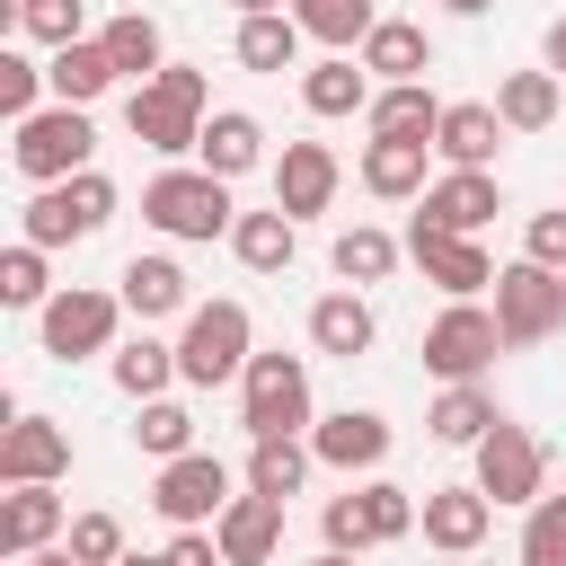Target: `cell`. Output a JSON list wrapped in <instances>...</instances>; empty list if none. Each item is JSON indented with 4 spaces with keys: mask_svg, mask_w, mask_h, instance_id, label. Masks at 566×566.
I'll return each instance as SVG.
<instances>
[{
    "mask_svg": "<svg viewBox=\"0 0 566 566\" xmlns=\"http://www.w3.org/2000/svg\"><path fill=\"white\" fill-rule=\"evenodd\" d=\"M495 327H504V354L548 345V336L566 327V283H557L548 265H531V256L495 265Z\"/></svg>",
    "mask_w": 566,
    "mask_h": 566,
    "instance_id": "obj_8",
    "label": "cell"
},
{
    "mask_svg": "<svg viewBox=\"0 0 566 566\" xmlns=\"http://www.w3.org/2000/svg\"><path fill=\"white\" fill-rule=\"evenodd\" d=\"M310 469H318V451H310V433H265V442H248V469H239V486H256V495H301L310 486Z\"/></svg>",
    "mask_w": 566,
    "mask_h": 566,
    "instance_id": "obj_28",
    "label": "cell"
},
{
    "mask_svg": "<svg viewBox=\"0 0 566 566\" xmlns=\"http://www.w3.org/2000/svg\"><path fill=\"white\" fill-rule=\"evenodd\" d=\"M283 495H256V486H239L230 504H221V522H212V539H221V557L230 566H274V548H283Z\"/></svg>",
    "mask_w": 566,
    "mask_h": 566,
    "instance_id": "obj_18",
    "label": "cell"
},
{
    "mask_svg": "<svg viewBox=\"0 0 566 566\" xmlns=\"http://www.w3.org/2000/svg\"><path fill=\"white\" fill-rule=\"evenodd\" d=\"M115 292H124V310L142 318V327H159V318H186L195 310V283H186V265L177 256H124V274H115Z\"/></svg>",
    "mask_w": 566,
    "mask_h": 566,
    "instance_id": "obj_21",
    "label": "cell"
},
{
    "mask_svg": "<svg viewBox=\"0 0 566 566\" xmlns=\"http://www.w3.org/2000/svg\"><path fill=\"white\" fill-rule=\"evenodd\" d=\"M115 177L106 168H80V177H62V186H35L27 195V212H18V239H35V248H80V239H97L106 221H115Z\"/></svg>",
    "mask_w": 566,
    "mask_h": 566,
    "instance_id": "obj_4",
    "label": "cell"
},
{
    "mask_svg": "<svg viewBox=\"0 0 566 566\" xmlns=\"http://www.w3.org/2000/svg\"><path fill=\"white\" fill-rule=\"evenodd\" d=\"M557 106H566V80H557V71H504V80H495V115H504V133H548Z\"/></svg>",
    "mask_w": 566,
    "mask_h": 566,
    "instance_id": "obj_33",
    "label": "cell"
},
{
    "mask_svg": "<svg viewBox=\"0 0 566 566\" xmlns=\"http://www.w3.org/2000/svg\"><path fill=\"white\" fill-rule=\"evenodd\" d=\"M133 451H142V460L195 451V407H186V398H142V407H133Z\"/></svg>",
    "mask_w": 566,
    "mask_h": 566,
    "instance_id": "obj_40",
    "label": "cell"
},
{
    "mask_svg": "<svg viewBox=\"0 0 566 566\" xmlns=\"http://www.w3.org/2000/svg\"><path fill=\"white\" fill-rule=\"evenodd\" d=\"M97 44H106V62H115L124 80H150V71H168V44H159V18H142V9H124V18H106V27H97Z\"/></svg>",
    "mask_w": 566,
    "mask_h": 566,
    "instance_id": "obj_37",
    "label": "cell"
},
{
    "mask_svg": "<svg viewBox=\"0 0 566 566\" xmlns=\"http://www.w3.org/2000/svg\"><path fill=\"white\" fill-rule=\"evenodd\" d=\"M424 548L433 557H478L486 548V531H495V495L469 478V486H424Z\"/></svg>",
    "mask_w": 566,
    "mask_h": 566,
    "instance_id": "obj_13",
    "label": "cell"
},
{
    "mask_svg": "<svg viewBox=\"0 0 566 566\" xmlns=\"http://www.w3.org/2000/svg\"><path fill=\"white\" fill-rule=\"evenodd\" d=\"M495 150H504L495 97H451L442 124H433V159H442V168H495Z\"/></svg>",
    "mask_w": 566,
    "mask_h": 566,
    "instance_id": "obj_20",
    "label": "cell"
},
{
    "mask_svg": "<svg viewBox=\"0 0 566 566\" xmlns=\"http://www.w3.org/2000/svg\"><path fill=\"white\" fill-rule=\"evenodd\" d=\"M168 557H177V566H230L212 531H168Z\"/></svg>",
    "mask_w": 566,
    "mask_h": 566,
    "instance_id": "obj_46",
    "label": "cell"
},
{
    "mask_svg": "<svg viewBox=\"0 0 566 566\" xmlns=\"http://www.w3.org/2000/svg\"><path fill=\"white\" fill-rule=\"evenodd\" d=\"M354 177H363V195H380V203H416V195L433 186V142L371 133V142H363V159H354Z\"/></svg>",
    "mask_w": 566,
    "mask_h": 566,
    "instance_id": "obj_19",
    "label": "cell"
},
{
    "mask_svg": "<svg viewBox=\"0 0 566 566\" xmlns=\"http://www.w3.org/2000/svg\"><path fill=\"white\" fill-rule=\"evenodd\" d=\"M106 380H115L133 407H142V398H168V389H177V345H159V336L142 327V336H124V345L106 354Z\"/></svg>",
    "mask_w": 566,
    "mask_h": 566,
    "instance_id": "obj_32",
    "label": "cell"
},
{
    "mask_svg": "<svg viewBox=\"0 0 566 566\" xmlns=\"http://www.w3.org/2000/svg\"><path fill=\"white\" fill-rule=\"evenodd\" d=\"M301 18L292 9H256V18H239V71H265V80H283V71H301Z\"/></svg>",
    "mask_w": 566,
    "mask_h": 566,
    "instance_id": "obj_29",
    "label": "cell"
},
{
    "mask_svg": "<svg viewBox=\"0 0 566 566\" xmlns=\"http://www.w3.org/2000/svg\"><path fill=\"white\" fill-rule=\"evenodd\" d=\"M336 186H345V159H336L327 142H283V159H274V203H283L292 221H318V212L336 203Z\"/></svg>",
    "mask_w": 566,
    "mask_h": 566,
    "instance_id": "obj_16",
    "label": "cell"
},
{
    "mask_svg": "<svg viewBox=\"0 0 566 566\" xmlns=\"http://www.w3.org/2000/svg\"><path fill=\"white\" fill-rule=\"evenodd\" d=\"M416 203H424L416 221H433V230H469V239H478V230L504 212V186H495V168H442Z\"/></svg>",
    "mask_w": 566,
    "mask_h": 566,
    "instance_id": "obj_17",
    "label": "cell"
},
{
    "mask_svg": "<svg viewBox=\"0 0 566 566\" xmlns=\"http://www.w3.org/2000/svg\"><path fill=\"white\" fill-rule=\"evenodd\" d=\"M407 256H416V274H424L442 301H478V292H495V256H486L469 230H433V221H416V230H407Z\"/></svg>",
    "mask_w": 566,
    "mask_h": 566,
    "instance_id": "obj_12",
    "label": "cell"
},
{
    "mask_svg": "<svg viewBox=\"0 0 566 566\" xmlns=\"http://www.w3.org/2000/svg\"><path fill=\"white\" fill-rule=\"evenodd\" d=\"M71 531V504L53 495V486H9L0 495V557H35V548H53Z\"/></svg>",
    "mask_w": 566,
    "mask_h": 566,
    "instance_id": "obj_25",
    "label": "cell"
},
{
    "mask_svg": "<svg viewBox=\"0 0 566 566\" xmlns=\"http://www.w3.org/2000/svg\"><path fill=\"white\" fill-rule=\"evenodd\" d=\"M495 398H486V380H442V398H433V416H424V433L442 442V451H478L486 433H495Z\"/></svg>",
    "mask_w": 566,
    "mask_h": 566,
    "instance_id": "obj_26",
    "label": "cell"
},
{
    "mask_svg": "<svg viewBox=\"0 0 566 566\" xmlns=\"http://www.w3.org/2000/svg\"><path fill=\"white\" fill-rule=\"evenodd\" d=\"M230 9H239V18H256V9H292V0H230Z\"/></svg>",
    "mask_w": 566,
    "mask_h": 566,
    "instance_id": "obj_51",
    "label": "cell"
},
{
    "mask_svg": "<svg viewBox=\"0 0 566 566\" xmlns=\"http://www.w3.org/2000/svg\"><path fill=\"white\" fill-rule=\"evenodd\" d=\"M0 27L53 53V44H80V35H88V0H9V9H0Z\"/></svg>",
    "mask_w": 566,
    "mask_h": 566,
    "instance_id": "obj_38",
    "label": "cell"
},
{
    "mask_svg": "<svg viewBox=\"0 0 566 566\" xmlns=\"http://www.w3.org/2000/svg\"><path fill=\"white\" fill-rule=\"evenodd\" d=\"M318 539H327V548H354V557H363V548H380V539H371V504H363V486L327 495V513H318Z\"/></svg>",
    "mask_w": 566,
    "mask_h": 566,
    "instance_id": "obj_43",
    "label": "cell"
},
{
    "mask_svg": "<svg viewBox=\"0 0 566 566\" xmlns=\"http://www.w3.org/2000/svg\"><path fill=\"white\" fill-rule=\"evenodd\" d=\"M522 256H531V265H548V274H566V203L522 221Z\"/></svg>",
    "mask_w": 566,
    "mask_h": 566,
    "instance_id": "obj_45",
    "label": "cell"
},
{
    "mask_svg": "<svg viewBox=\"0 0 566 566\" xmlns=\"http://www.w3.org/2000/svg\"><path fill=\"white\" fill-rule=\"evenodd\" d=\"M310 566H354V548H318V557H310Z\"/></svg>",
    "mask_w": 566,
    "mask_h": 566,
    "instance_id": "obj_52",
    "label": "cell"
},
{
    "mask_svg": "<svg viewBox=\"0 0 566 566\" xmlns=\"http://www.w3.org/2000/svg\"><path fill=\"white\" fill-rule=\"evenodd\" d=\"M363 124H371V133H398V142H433V124H442V97H433L424 80H389V88L363 106Z\"/></svg>",
    "mask_w": 566,
    "mask_h": 566,
    "instance_id": "obj_34",
    "label": "cell"
},
{
    "mask_svg": "<svg viewBox=\"0 0 566 566\" xmlns=\"http://www.w3.org/2000/svg\"><path fill=\"white\" fill-rule=\"evenodd\" d=\"M522 566H566V495H539L522 504Z\"/></svg>",
    "mask_w": 566,
    "mask_h": 566,
    "instance_id": "obj_41",
    "label": "cell"
},
{
    "mask_svg": "<svg viewBox=\"0 0 566 566\" xmlns=\"http://www.w3.org/2000/svg\"><path fill=\"white\" fill-rule=\"evenodd\" d=\"M44 88H53V80H44V62H27L18 44H0V115H9V124H18V115H35V106H44Z\"/></svg>",
    "mask_w": 566,
    "mask_h": 566,
    "instance_id": "obj_42",
    "label": "cell"
},
{
    "mask_svg": "<svg viewBox=\"0 0 566 566\" xmlns=\"http://www.w3.org/2000/svg\"><path fill=\"white\" fill-rule=\"evenodd\" d=\"M9 566H80V557H71V539H53V548H35V557H9Z\"/></svg>",
    "mask_w": 566,
    "mask_h": 566,
    "instance_id": "obj_48",
    "label": "cell"
},
{
    "mask_svg": "<svg viewBox=\"0 0 566 566\" xmlns=\"http://www.w3.org/2000/svg\"><path fill=\"white\" fill-rule=\"evenodd\" d=\"M363 71L389 88V80H424L433 71V35L416 27V18H380L371 35H363Z\"/></svg>",
    "mask_w": 566,
    "mask_h": 566,
    "instance_id": "obj_30",
    "label": "cell"
},
{
    "mask_svg": "<svg viewBox=\"0 0 566 566\" xmlns=\"http://www.w3.org/2000/svg\"><path fill=\"white\" fill-rule=\"evenodd\" d=\"M0 478L9 486H62L71 478V424H53V416L0 424Z\"/></svg>",
    "mask_w": 566,
    "mask_h": 566,
    "instance_id": "obj_15",
    "label": "cell"
},
{
    "mask_svg": "<svg viewBox=\"0 0 566 566\" xmlns=\"http://www.w3.org/2000/svg\"><path fill=\"white\" fill-rule=\"evenodd\" d=\"M44 80H53V97H62V106H97L124 71L106 62V44H97V35H80V44H53V53H44Z\"/></svg>",
    "mask_w": 566,
    "mask_h": 566,
    "instance_id": "obj_31",
    "label": "cell"
},
{
    "mask_svg": "<svg viewBox=\"0 0 566 566\" xmlns=\"http://www.w3.org/2000/svg\"><path fill=\"white\" fill-rule=\"evenodd\" d=\"M239 424H248V442H265V433H310L318 424V407H310V354H248V371H239Z\"/></svg>",
    "mask_w": 566,
    "mask_h": 566,
    "instance_id": "obj_7",
    "label": "cell"
},
{
    "mask_svg": "<svg viewBox=\"0 0 566 566\" xmlns=\"http://www.w3.org/2000/svg\"><path fill=\"white\" fill-rule=\"evenodd\" d=\"M142 221L159 230V239H186V248H203V239H230V221H239V203H230V177H212V168H186V159H168L150 186H142Z\"/></svg>",
    "mask_w": 566,
    "mask_h": 566,
    "instance_id": "obj_2",
    "label": "cell"
},
{
    "mask_svg": "<svg viewBox=\"0 0 566 566\" xmlns=\"http://www.w3.org/2000/svg\"><path fill=\"white\" fill-rule=\"evenodd\" d=\"M557 283H566V274H557Z\"/></svg>",
    "mask_w": 566,
    "mask_h": 566,
    "instance_id": "obj_54",
    "label": "cell"
},
{
    "mask_svg": "<svg viewBox=\"0 0 566 566\" xmlns=\"http://www.w3.org/2000/svg\"><path fill=\"white\" fill-rule=\"evenodd\" d=\"M371 97H380V80L363 71V53H327V62L301 71V106H310L318 124H345V115H363Z\"/></svg>",
    "mask_w": 566,
    "mask_h": 566,
    "instance_id": "obj_23",
    "label": "cell"
},
{
    "mask_svg": "<svg viewBox=\"0 0 566 566\" xmlns=\"http://www.w3.org/2000/svg\"><path fill=\"white\" fill-rule=\"evenodd\" d=\"M230 256H239L248 274H283V265L301 256V221H292L283 203H265V212H239V221H230Z\"/></svg>",
    "mask_w": 566,
    "mask_h": 566,
    "instance_id": "obj_27",
    "label": "cell"
},
{
    "mask_svg": "<svg viewBox=\"0 0 566 566\" xmlns=\"http://www.w3.org/2000/svg\"><path fill=\"white\" fill-rule=\"evenodd\" d=\"M292 18H301V35L327 44V53H363V35L380 27L371 0H292Z\"/></svg>",
    "mask_w": 566,
    "mask_h": 566,
    "instance_id": "obj_36",
    "label": "cell"
},
{
    "mask_svg": "<svg viewBox=\"0 0 566 566\" xmlns=\"http://www.w3.org/2000/svg\"><path fill=\"white\" fill-rule=\"evenodd\" d=\"M310 345H318V354H336V363H363V354L380 345V318H371V301H363L354 283L318 292V301H310Z\"/></svg>",
    "mask_w": 566,
    "mask_h": 566,
    "instance_id": "obj_22",
    "label": "cell"
},
{
    "mask_svg": "<svg viewBox=\"0 0 566 566\" xmlns=\"http://www.w3.org/2000/svg\"><path fill=\"white\" fill-rule=\"evenodd\" d=\"M539 71H557V80H566V18H548V27H539Z\"/></svg>",
    "mask_w": 566,
    "mask_h": 566,
    "instance_id": "obj_47",
    "label": "cell"
},
{
    "mask_svg": "<svg viewBox=\"0 0 566 566\" xmlns=\"http://www.w3.org/2000/svg\"><path fill=\"white\" fill-rule=\"evenodd\" d=\"M256 354V327H248V301H195L186 327H177V380L186 389H221L239 380Z\"/></svg>",
    "mask_w": 566,
    "mask_h": 566,
    "instance_id": "obj_6",
    "label": "cell"
},
{
    "mask_svg": "<svg viewBox=\"0 0 566 566\" xmlns=\"http://www.w3.org/2000/svg\"><path fill=\"white\" fill-rule=\"evenodd\" d=\"M195 168H212V177H248V168H265V124L248 115V106H212L203 115V142H195Z\"/></svg>",
    "mask_w": 566,
    "mask_h": 566,
    "instance_id": "obj_24",
    "label": "cell"
},
{
    "mask_svg": "<svg viewBox=\"0 0 566 566\" xmlns=\"http://www.w3.org/2000/svg\"><path fill=\"white\" fill-rule=\"evenodd\" d=\"M203 115H212V80H203L195 62H168V71H150V80H133V97H124V133H133L142 150H159V159H195Z\"/></svg>",
    "mask_w": 566,
    "mask_h": 566,
    "instance_id": "obj_1",
    "label": "cell"
},
{
    "mask_svg": "<svg viewBox=\"0 0 566 566\" xmlns=\"http://www.w3.org/2000/svg\"><path fill=\"white\" fill-rule=\"evenodd\" d=\"M230 495H239V486H230V469H221L212 451H177V460H159V478H150V513H159L168 531H212Z\"/></svg>",
    "mask_w": 566,
    "mask_h": 566,
    "instance_id": "obj_10",
    "label": "cell"
},
{
    "mask_svg": "<svg viewBox=\"0 0 566 566\" xmlns=\"http://www.w3.org/2000/svg\"><path fill=\"white\" fill-rule=\"evenodd\" d=\"M433 566H469V557H433Z\"/></svg>",
    "mask_w": 566,
    "mask_h": 566,
    "instance_id": "obj_53",
    "label": "cell"
},
{
    "mask_svg": "<svg viewBox=\"0 0 566 566\" xmlns=\"http://www.w3.org/2000/svg\"><path fill=\"white\" fill-rule=\"evenodd\" d=\"M133 310H124V292H106V283H62L44 310H35V345L53 354V363H88V354H115Z\"/></svg>",
    "mask_w": 566,
    "mask_h": 566,
    "instance_id": "obj_5",
    "label": "cell"
},
{
    "mask_svg": "<svg viewBox=\"0 0 566 566\" xmlns=\"http://www.w3.org/2000/svg\"><path fill=\"white\" fill-rule=\"evenodd\" d=\"M469 460H478V486H486L495 504H539V495H548V442H539L531 424H513V416H495V433H486Z\"/></svg>",
    "mask_w": 566,
    "mask_h": 566,
    "instance_id": "obj_11",
    "label": "cell"
},
{
    "mask_svg": "<svg viewBox=\"0 0 566 566\" xmlns=\"http://www.w3.org/2000/svg\"><path fill=\"white\" fill-rule=\"evenodd\" d=\"M62 283H53V248H35V239H9L0 248V301L9 310H44Z\"/></svg>",
    "mask_w": 566,
    "mask_h": 566,
    "instance_id": "obj_39",
    "label": "cell"
},
{
    "mask_svg": "<svg viewBox=\"0 0 566 566\" xmlns=\"http://www.w3.org/2000/svg\"><path fill=\"white\" fill-rule=\"evenodd\" d=\"M495 0H442V18H486Z\"/></svg>",
    "mask_w": 566,
    "mask_h": 566,
    "instance_id": "obj_49",
    "label": "cell"
},
{
    "mask_svg": "<svg viewBox=\"0 0 566 566\" xmlns=\"http://www.w3.org/2000/svg\"><path fill=\"white\" fill-rule=\"evenodd\" d=\"M62 539H71L80 566H124V522H115V513H71Z\"/></svg>",
    "mask_w": 566,
    "mask_h": 566,
    "instance_id": "obj_44",
    "label": "cell"
},
{
    "mask_svg": "<svg viewBox=\"0 0 566 566\" xmlns=\"http://www.w3.org/2000/svg\"><path fill=\"white\" fill-rule=\"evenodd\" d=\"M124 566H177V557H168V548H150V557H133V548H124Z\"/></svg>",
    "mask_w": 566,
    "mask_h": 566,
    "instance_id": "obj_50",
    "label": "cell"
},
{
    "mask_svg": "<svg viewBox=\"0 0 566 566\" xmlns=\"http://www.w3.org/2000/svg\"><path fill=\"white\" fill-rule=\"evenodd\" d=\"M504 354V327L486 301H442L424 327V371L433 380H486V363Z\"/></svg>",
    "mask_w": 566,
    "mask_h": 566,
    "instance_id": "obj_9",
    "label": "cell"
},
{
    "mask_svg": "<svg viewBox=\"0 0 566 566\" xmlns=\"http://www.w3.org/2000/svg\"><path fill=\"white\" fill-rule=\"evenodd\" d=\"M389 416L380 407H336V416H318L310 424V451H318V469H345V478H371L380 460H389Z\"/></svg>",
    "mask_w": 566,
    "mask_h": 566,
    "instance_id": "obj_14",
    "label": "cell"
},
{
    "mask_svg": "<svg viewBox=\"0 0 566 566\" xmlns=\"http://www.w3.org/2000/svg\"><path fill=\"white\" fill-rule=\"evenodd\" d=\"M9 168L27 177V186H62V177H80V168H97V124H88V106H35V115H18L9 124Z\"/></svg>",
    "mask_w": 566,
    "mask_h": 566,
    "instance_id": "obj_3",
    "label": "cell"
},
{
    "mask_svg": "<svg viewBox=\"0 0 566 566\" xmlns=\"http://www.w3.org/2000/svg\"><path fill=\"white\" fill-rule=\"evenodd\" d=\"M398 239L389 230H371V221H354V230H336V248H327V265H336V283H354V292H371V283H389L398 274Z\"/></svg>",
    "mask_w": 566,
    "mask_h": 566,
    "instance_id": "obj_35",
    "label": "cell"
}]
</instances>
